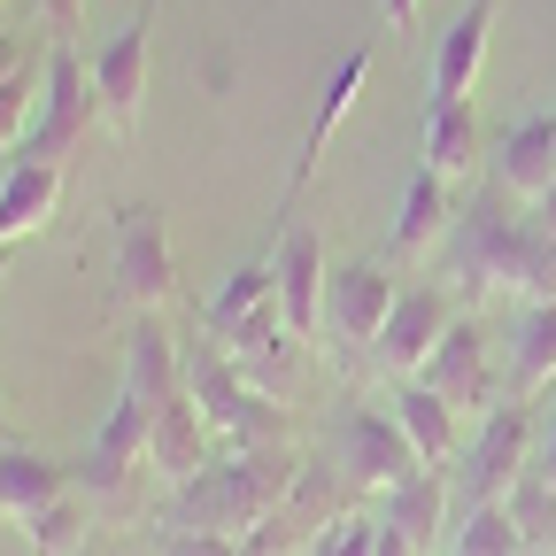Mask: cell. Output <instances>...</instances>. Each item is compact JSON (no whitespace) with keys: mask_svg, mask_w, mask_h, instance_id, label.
<instances>
[{"mask_svg":"<svg viewBox=\"0 0 556 556\" xmlns=\"http://www.w3.org/2000/svg\"><path fill=\"white\" fill-rule=\"evenodd\" d=\"M217 340L232 348V364H240V371H248L263 394H278V387L294 379L302 332L287 325V309H278V302H270V309H255V317H240V325H232V332H217Z\"/></svg>","mask_w":556,"mask_h":556,"instance_id":"ac0fdd59","label":"cell"},{"mask_svg":"<svg viewBox=\"0 0 556 556\" xmlns=\"http://www.w3.org/2000/svg\"><path fill=\"white\" fill-rule=\"evenodd\" d=\"M109 263H116V302L139 309H163L178 294V255H170V225L155 201H124L109 217Z\"/></svg>","mask_w":556,"mask_h":556,"instance_id":"8992f818","label":"cell"},{"mask_svg":"<svg viewBox=\"0 0 556 556\" xmlns=\"http://www.w3.org/2000/svg\"><path fill=\"white\" fill-rule=\"evenodd\" d=\"M510 518H518V533H526V548H556V486L526 464V479L510 486Z\"/></svg>","mask_w":556,"mask_h":556,"instance_id":"f1b7e54d","label":"cell"},{"mask_svg":"<svg viewBox=\"0 0 556 556\" xmlns=\"http://www.w3.org/2000/svg\"><path fill=\"white\" fill-rule=\"evenodd\" d=\"M155 556H240V541L232 533H201V526H163L155 518Z\"/></svg>","mask_w":556,"mask_h":556,"instance_id":"4dcf8cb0","label":"cell"},{"mask_svg":"<svg viewBox=\"0 0 556 556\" xmlns=\"http://www.w3.org/2000/svg\"><path fill=\"white\" fill-rule=\"evenodd\" d=\"M155 9L163 0H139L124 16V31H109L93 47V86H101V109H109V131L131 139L139 131V109H148V54H155Z\"/></svg>","mask_w":556,"mask_h":556,"instance_id":"ba28073f","label":"cell"},{"mask_svg":"<svg viewBox=\"0 0 556 556\" xmlns=\"http://www.w3.org/2000/svg\"><path fill=\"white\" fill-rule=\"evenodd\" d=\"M0 448H16V433H9V417H0Z\"/></svg>","mask_w":556,"mask_h":556,"instance_id":"d590c367","label":"cell"},{"mask_svg":"<svg viewBox=\"0 0 556 556\" xmlns=\"http://www.w3.org/2000/svg\"><path fill=\"white\" fill-rule=\"evenodd\" d=\"M448 278L464 302H479V294L548 302L556 294V232L510 186H479L448 225Z\"/></svg>","mask_w":556,"mask_h":556,"instance_id":"6da1fadb","label":"cell"},{"mask_svg":"<svg viewBox=\"0 0 556 556\" xmlns=\"http://www.w3.org/2000/svg\"><path fill=\"white\" fill-rule=\"evenodd\" d=\"M503 379L518 402H548L556 394V294L548 302H518L510 340H503Z\"/></svg>","mask_w":556,"mask_h":556,"instance_id":"2e32d148","label":"cell"},{"mask_svg":"<svg viewBox=\"0 0 556 556\" xmlns=\"http://www.w3.org/2000/svg\"><path fill=\"white\" fill-rule=\"evenodd\" d=\"M533 471L556 486V394H548V409H541V433H533Z\"/></svg>","mask_w":556,"mask_h":556,"instance_id":"d6a6232c","label":"cell"},{"mask_svg":"<svg viewBox=\"0 0 556 556\" xmlns=\"http://www.w3.org/2000/svg\"><path fill=\"white\" fill-rule=\"evenodd\" d=\"M371 541H379V518L371 510H348V518H332L309 541V556H371Z\"/></svg>","mask_w":556,"mask_h":556,"instance_id":"f546056e","label":"cell"},{"mask_svg":"<svg viewBox=\"0 0 556 556\" xmlns=\"http://www.w3.org/2000/svg\"><path fill=\"white\" fill-rule=\"evenodd\" d=\"M54 201H62V170L54 163H24L9 155V170H0V240H31L54 225Z\"/></svg>","mask_w":556,"mask_h":556,"instance_id":"7402d4cb","label":"cell"},{"mask_svg":"<svg viewBox=\"0 0 556 556\" xmlns=\"http://www.w3.org/2000/svg\"><path fill=\"white\" fill-rule=\"evenodd\" d=\"M379 16H387L394 31H409V24H417V0H379Z\"/></svg>","mask_w":556,"mask_h":556,"instance_id":"e575fe53","label":"cell"},{"mask_svg":"<svg viewBox=\"0 0 556 556\" xmlns=\"http://www.w3.org/2000/svg\"><path fill=\"white\" fill-rule=\"evenodd\" d=\"M86 556H93V548H86Z\"/></svg>","mask_w":556,"mask_h":556,"instance_id":"60d3db41","label":"cell"},{"mask_svg":"<svg viewBox=\"0 0 556 556\" xmlns=\"http://www.w3.org/2000/svg\"><path fill=\"white\" fill-rule=\"evenodd\" d=\"M186 394L201 402V417H208V433H217L225 448H263V441H278L287 433V409H278L240 364H232V348L217 340V332H193V348H186Z\"/></svg>","mask_w":556,"mask_h":556,"instance_id":"3957f363","label":"cell"},{"mask_svg":"<svg viewBox=\"0 0 556 556\" xmlns=\"http://www.w3.org/2000/svg\"><path fill=\"white\" fill-rule=\"evenodd\" d=\"M364 86H371V47H348V54L332 62V78L317 86V109H309V131H302V155H294V170H287V193H302V186L317 178V163H325V148H332V131L348 124V109H356Z\"/></svg>","mask_w":556,"mask_h":556,"instance_id":"9a60e30c","label":"cell"},{"mask_svg":"<svg viewBox=\"0 0 556 556\" xmlns=\"http://www.w3.org/2000/svg\"><path fill=\"white\" fill-rule=\"evenodd\" d=\"M394 302H402V287H394V270L379 255L340 263L332 287H325V332L348 348V356H371L379 332H387V317H394Z\"/></svg>","mask_w":556,"mask_h":556,"instance_id":"30bf717a","label":"cell"},{"mask_svg":"<svg viewBox=\"0 0 556 556\" xmlns=\"http://www.w3.org/2000/svg\"><path fill=\"white\" fill-rule=\"evenodd\" d=\"M448 556H533V548H526L510 503H486V510H464L456 518V548Z\"/></svg>","mask_w":556,"mask_h":556,"instance_id":"83f0119b","label":"cell"},{"mask_svg":"<svg viewBox=\"0 0 556 556\" xmlns=\"http://www.w3.org/2000/svg\"><path fill=\"white\" fill-rule=\"evenodd\" d=\"M0 278H9V240H0Z\"/></svg>","mask_w":556,"mask_h":556,"instance_id":"8d00e7d4","label":"cell"},{"mask_svg":"<svg viewBox=\"0 0 556 556\" xmlns=\"http://www.w3.org/2000/svg\"><path fill=\"white\" fill-rule=\"evenodd\" d=\"M0 9H16V0H0Z\"/></svg>","mask_w":556,"mask_h":556,"instance_id":"f35d334b","label":"cell"},{"mask_svg":"<svg viewBox=\"0 0 556 556\" xmlns=\"http://www.w3.org/2000/svg\"><path fill=\"white\" fill-rule=\"evenodd\" d=\"M0 170H9V155H0Z\"/></svg>","mask_w":556,"mask_h":556,"instance_id":"ab89813d","label":"cell"},{"mask_svg":"<svg viewBox=\"0 0 556 556\" xmlns=\"http://www.w3.org/2000/svg\"><path fill=\"white\" fill-rule=\"evenodd\" d=\"M533 433H541V409L533 402H495L479 417V433L456 448V464H448V495H456V518L464 510H486V503H510V486L526 479V464H533Z\"/></svg>","mask_w":556,"mask_h":556,"instance_id":"277c9868","label":"cell"},{"mask_svg":"<svg viewBox=\"0 0 556 556\" xmlns=\"http://www.w3.org/2000/svg\"><path fill=\"white\" fill-rule=\"evenodd\" d=\"M0 31H9V9H0Z\"/></svg>","mask_w":556,"mask_h":556,"instance_id":"74e56055","label":"cell"},{"mask_svg":"<svg viewBox=\"0 0 556 556\" xmlns=\"http://www.w3.org/2000/svg\"><path fill=\"white\" fill-rule=\"evenodd\" d=\"M332 464L348 486H364V495H387V486H402L409 471H426L409 448V433L394 426V409H371V402H348L332 417Z\"/></svg>","mask_w":556,"mask_h":556,"instance_id":"52a82bcc","label":"cell"},{"mask_svg":"<svg viewBox=\"0 0 556 556\" xmlns=\"http://www.w3.org/2000/svg\"><path fill=\"white\" fill-rule=\"evenodd\" d=\"M495 9L503 0H464V9L441 24V39H433V101H471V86H479V70H486V39H495Z\"/></svg>","mask_w":556,"mask_h":556,"instance_id":"5bb4252c","label":"cell"},{"mask_svg":"<svg viewBox=\"0 0 556 556\" xmlns=\"http://www.w3.org/2000/svg\"><path fill=\"white\" fill-rule=\"evenodd\" d=\"M417 163L464 186L479 170V109L471 101H426V131H417Z\"/></svg>","mask_w":556,"mask_h":556,"instance_id":"cb8c5ba5","label":"cell"},{"mask_svg":"<svg viewBox=\"0 0 556 556\" xmlns=\"http://www.w3.org/2000/svg\"><path fill=\"white\" fill-rule=\"evenodd\" d=\"M302 479V456L287 441H263V448H225L208 471H193L186 486H170L163 503V526H201V533H255L263 518L287 510Z\"/></svg>","mask_w":556,"mask_h":556,"instance_id":"7a4b0ae2","label":"cell"},{"mask_svg":"<svg viewBox=\"0 0 556 556\" xmlns=\"http://www.w3.org/2000/svg\"><path fill=\"white\" fill-rule=\"evenodd\" d=\"M270 270H278V309H287V325L302 340L325 332V287H332V270H325V240L309 225H287L270 248Z\"/></svg>","mask_w":556,"mask_h":556,"instance_id":"7c38bea8","label":"cell"},{"mask_svg":"<svg viewBox=\"0 0 556 556\" xmlns=\"http://www.w3.org/2000/svg\"><path fill=\"white\" fill-rule=\"evenodd\" d=\"M371 556H417V548H409V533H394V526L379 518V541H371Z\"/></svg>","mask_w":556,"mask_h":556,"instance_id":"836d02e7","label":"cell"},{"mask_svg":"<svg viewBox=\"0 0 556 556\" xmlns=\"http://www.w3.org/2000/svg\"><path fill=\"white\" fill-rule=\"evenodd\" d=\"M31 16H39V31H47L54 47H78V31H86V0H31Z\"/></svg>","mask_w":556,"mask_h":556,"instance_id":"1f68e13d","label":"cell"},{"mask_svg":"<svg viewBox=\"0 0 556 556\" xmlns=\"http://www.w3.org/2000/svg\"><path fill=\"white\" fill-rule=\"evenodd\" d=\"M456 402L448 394H433L426 379H402L394 387V426L409 433V448H417V464H433V471H448L456 464Z\"/></svg>","mask_w":556,"mask_h":556,"instance_id":"603a6c76","label":"cell"},{"mask_svg":"<svg viewBox=\"0 0 556 556\" xmlns=\"http://www.w3.org/2000/svg\"><path fill=\"white\" fill-rule=\"evenodd\" d=\"M93 124H109V109H101V86H93V62L78 54V47H54V62H47V93H39V124L24 131V163H54V170H70V155L93 139Z\"/></svg>","mask_w":556,"mask_h":556,"instance_id":"5b68a950","label":"cell"},{"mask_svg":"<svg viewBox=\"0 0 556 556\" xmlns=\"http://www.w3.org/2000/svg\"><path fill=\"white\" fill-rule=\"evenodd\" d=\"M16 526H24V548H31V556H86V548H93V541H86L93 503H86V495H54L47 510L16 518Z\"/></svg>","mask_w":556,"mask_h":556,"instance_id":"4316f807","label":"cell"},{"mask_svg":"<svg viewBox=\"0 0 556 556\" xmlns=\"http://www.w3.org/2000/svg\"><path fill=\"white\" fill-rule=\"evenodd\" d=\"M417 379H426L433 394H448L456 409H495V402H510V379H503V356H495V332H486L471 309L448 325V340L433 348V364L426 371H417Z\"/></svg>","mask_w":556,"mask_h":556,"instance_id":"9c48e42d","label":"cell"},{"mask_svg":"<svg viewBox=\"0 0 556 556\" xmlns=\"http://www.w3.org/2000/svg\"><path fill=\"white\" fill-rule=\"evenodd\" d=\"M448 225H456V186H448L441 170L417 163L409 186H402V201H394V217H387V255H394V263L426 255L433 240H448Z\"/></svg>","mask_w":556,"mask_h":556,"instance_id":"e0dca14e","label":"cell"},{"mask_svg":"<svg viewBox=\"0 0 556 556\" xmlns=\"http://www.w3.org/2000/svg\"><path fill=\"white\" fill-rule=\"evenodd\" d=\"M456 317H464V309H456L448 287H402V302H394V317H387V332H379V348H371V364H379L387 379H417V371L433 364V348L448 340Z\"/></svg>","mask_w":556,"mask_h":556,"instance_id":"8fae6325","label":"cell"},{"mask_svg":"<svg viewBox=\"0 0 556 556\" xmlns=\"http://www.w3.org/2000/svg\"><path fill=\"white\" fill-rule=\"evenodd\" d=\"M54 495H70V464L39 456V448H0V518H31L47 510Z\"/></svg>","mask_w":556,"mask_h":556,"instance_id":"d4e9b609","label":"cell"},{"mask_svg":"<svg viewBox=\"0 0 556 556\" xmlns=\"http://www.w3.org/2000/svg\"><path fill=\"white\" fill-rule=\"evenodd\" d=\"M225 456V441L208 433V417H201V402L193 394H170V402H155V433H148V471L163 479V486H186L193 471H208Z\"/></svg>","mask_w":556,"mask_h":556,"instance_id":"4fadbf2b","label":"cell"},{"mask_svg":"<svg viewBox=\"0 0 556 556\" xmlns=\"http://www.w3.org/2000/svg\"><path fill=\"white\" fill-rule=\"evenodd\" d=\"M124 387H139L148 402L186 394V348L170 340L163 309H139L131 317V332H124Z\"/></svg>","mask_w":556,"mask_h":556,"instance_id":"44dd1931","label":"cell"},{"mask_svg":"<svg viewBox=\"0 0 556 556\" xmlns=\"http://www.w3.org/2000/svg\"><path fill=\"white\" fill-rule=\"evenodd\" d=\"M270 302H278V270H270V255H255V263H240L225 287L201 302V325H208V332H232L240 317H255V309H270Z\"/></svg>","mask_w":556,"mask_h":556,"instance_id":"484cf974","label":"cell"},{"mask_svg":"<svg viewBox=\"0 0 556 556\" xmlns=\"http://www.w3.org/2000/svg\"><path fill=\"white\" fill-rule=\"evenodd\" d=\"M379 518L394 526V533H409V548L417 556H433L441 548V533L456 526V495H448V471H409L402 486H387L379 495Z\"/></svg>","mask_w":556,"mask_h":556,"instance_id":"d6986e66","label":"cell"},{"mask_svg":"<svg viewBox=\"0 0 556 556\" xmlns=\"http://www.w3.org/2000/svg\"><path fill=\"white\" fill-rule=\"evenodd\" d=\"M495 186H510L518 201H541L556 186V109H533L495 139Z\"/></svg>","mask_w":556,"mask_h":556,"instance_id":"ffe728a7","label":"cell"}]
</instances>
